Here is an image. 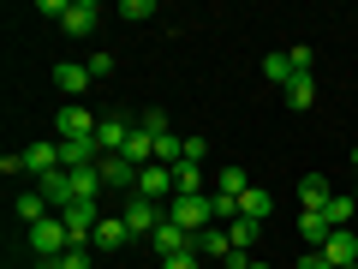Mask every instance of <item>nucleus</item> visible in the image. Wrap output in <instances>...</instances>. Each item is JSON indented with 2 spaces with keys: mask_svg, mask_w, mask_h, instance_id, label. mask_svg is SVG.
Here are the masks:
<instances>
[{
  "mask_svg": "<svg viewBox=\"0 0 358 269\" xmlns=\"http://www.w3.org/2000/svg\"><path fill=\"white\" fill-rule=\"evenodd\" d=\"M167 221H179V228H185V233L197 240V233H209V221H215V204H209L203 192H192V198L179 192L173 204H167Z\"/></svg>",
  "mask_w": 358,
  "mask_h": 269,
  "instance_id": "1",
  "label": "nucleus"
},
{
  "mask_svg": "<svg viewBox=\"0 0 358 269\" xmlns=\"http://www.w3.org/2000/svg\"><path fill=\"white\" fill-rule=\"evenodd\" d=\"M30 251H36L42 263H54V257H66V251H72V228H66L60 216L36 221V228H30Z\"/></svg>",
  "mask_w": 358,
  "mask_h": 269,
  "instance_id": "2",
  "label": "nucleus"
},
{
  "mask_svg": "<svg viewBox=\"0 0 358 269\" xmlns=\"http://www.w3.org/2000/svg\"><path fill=\"white\" fill-rule=\"evenodd\" d=\"M102 216H108V209H102V204H84V198L60 209V221L72 228V245H90V240H96V228H102Z\"/></svg>",
  "mask_w": 358,
  "mask_h": 269,
  "instance_id": "3",
  "label": "nucleus"
},
{
  "mask_svg": "<svg viewBox=\"0 0 358 269\" xmlns=\"http://www.w3.org/2000/svg\"><path fill=\"white\" fill-rule=\"evenodd\" d=\"M120 216H126L131 240H138V233H155V228L167 221V204H150V198H138V192H131L126 204H120Z\"/></svg>",
  "mask_w": 358,
  "mask_h": 269,
  "instance_id": "4",
  "label": "nucleus"
},
{
  "mask_svg": "<svg viewBox=\"0 0 358 269\" xmlns=\"http://www.w3.org/2000/svg\"><path fill=\"white\" fill-rule=\"evenodd\" d=\"M138 198H150V204H173V167L150 162V167L138 174Z\"/></svg>",
  "mask_w": 358,
  "mask_h": 269,
  "instance_id": "5",
  "label": "nucleus"
},
{
  "mask_svg": "<svg viewBox=\"0 0 358 269\" xmlns=\"http://www.w3.org/2000/svg\"><path fill=\"white\" fill-rule=\"evenodd\" d=\"M36 192L48 198V209H54V216H60L66 204H78V186H72V174H66V167H54V174H42V179H36Z\"/></svg>",
  "mask_w": 358,
  "mask_h": 269,
  "instance_id": "6",
  "label": "nucleus"
},
{
  "mask_svg": "<svg viewBox=\"0 0 358 269\" xmlns=\"http://www.w3.org/2000/svg\"><path fill=\"white\" fill-rule=\"evenodd\" d=\"M54 144H60V167H66V174H78V167H96V162H102L96 138H54Z\"/></svg>",
  "mask_w": 358,
  "mask_h": 269,
  "instance_id": "7",
  "label": "nucleus"
},
{
  "mask_svg": "<svg viewBox=\"0 0 358 269\" xmlns=\"http://www.w3.org/2000/svg\"><path fill=\"white\" fill-rule=\"evenodd\" d=\"M96 167H102V186H108V192H138V174H143V167H131L126 156H102Z\"/></svg>",
  "mask_w": 358,
  "mask_h": 269,
  "instance_id": "8",
  "label": "nucleus"
},
{
  "mask_svg": "<svg viewBox=\"0 0 358 269\" xmlns=\"http://www.w3.org/2000/svg\"><path fill=\"white\" fill-rule=\"evenodd\" d=\"M96 126H102V114H90L84 102L60 108V138H96Z\"/></svg>",
  "mask_w": 358,
  "mask_h": 269,
  "instance_id": "9",
  "label": "nucleus"
},
{
  "mask_svg": "<svg viewBox=\"0 0 358 269\" xmlns=\"http://www.w3.org/2000/svg\"><path fill=\"white\" fill-rule=\"evenodd\" d=\"M96 25H102V6H96V0H72V6H66V18H60L66 36H90Z\"/></svg>",
  "mask_w": 358,
  "mask_h": 269,
  "instance_id": "10",
  "label": "nucleus"
},
{
  "mask_svg": "<svg viewBox=\"0 0 358 269\" xmlns=\"http://www.w3.org/2000/svg\"><path fill=\"white\" fill-rule=\"evenodd\" d=\"M150 240H155V257H179V251H197V240H192L185 228H179V221H162V228H155Z\"/></svg>",
  "mask_w": 358,
  "mask_h": 269,
  "instance_id": "11",
  "label": "nucleus"
},
{
  "mask_svg": "<svg viewBox=\"0 0 358 269\" xmlns=\"http://www.w3.org/2000/svg\"><path fill=\"white\" fill-rule=\"evenodd\" d=\"M126 240H131L126 216H120V209H108V216H102V228H96V240H90V245H96V257H102V251H120Z\"/></svg>",
  "mask_w": 358,
  "mask_h": 269,
  "instance_id": "12",
  "label": "nucleus"
},
{
  "mask_svg": "<svg viewBox=\"0 0 358 269\" xmlns=\"http://www.w3.org/2000/svg\"><path fill=\"white\" fill-rule=\"evenodd\" d=\"M54 84H60V96H66V102H78V96H84V90L96 84V78H90V66H72V60H60V66H54Z\"/></svg>",
  "mask_w": 358,
  "mask_h": 269,
  "instance_id": "13",
  "label": "nucleus"
},
{
  "mask_svg": "<svg viewBox=\"0 0 358 269\" xmlns=\"http://www.w3.org/2000/svg\"><path fill=\"white\" fill-rule=\"evenodd\" d=\"M126 138H131L126 120H120V114H102V126H96V150H102V156H120V150H126Z\"/></svg>",
  "mask_w": 358,
  "mask_h": 269,
  "instance_id": "14",
  "label": "nucleus"
},
{
  "mask_svg": "<svg viewBox=\"0 0 358 269\" xmlns=\"http://www.w3.org/2000/svg\"><path fill=\"white\" fill-rule=\"evenodd\" d=\"M322 257H329L334 269L358 263V233H352V228H334V233H329V245H322Z\"/></svg>",
  "mask_w": 358,
  "mask_h": 269,
  "instance_id": "15",
  "label": "nucleus"
},
{
  "mask_svg": "<svg viewBox=\"0 0 358 269\" xmlns=\"http://www.w3.org/2000/svg\"><path fill=\"white\" fill-rule=\"evenodd\" d=\"M54 167H60V144H54V138H42V144H30V150H24V174H54Z\"/></svg>",
  "mask_w": 358,
  "mask_h": 269,
  "instance_id": "16",
  "label": "nucleus"
},
{
  "mask_svg": "<svg viewBox=\"0 0 358 269\" xmlns=\"http://www.w3.org/2000/svg\"><path fill=\"white\" fill-rule=\"evenodd\" d=\"M334 204V192H329V179H317L310 174L305 186H299V209H310V216H322V209Z\"/></svg>",
  "mask_w": 358,
  "mask_h": 269,
  "instance_id": "17",
  "label": "nucleus"
},
{
  "mask_svg": "<svg viewBox=\"0 0 358 269\" xmlns=\"http://www.w3.org/2000/svg\"><path fill=\"white\" fill-rule=\"evenodd\" d=\"M329 216H310V209H299V240L310 245V251H322V245H329Z\"/></svg>",
  "mask_w": 358,
  "mask_h": 269,
  "instance_id": "18",
  "label": "nucleus"
},
{
  "mask_svg": "<svg viewBox=\"0 0 358 269\" xmlns=\"http://www.w3.org/2000/svg\"><path fill=\"white\" fill-rule=\"evenodd\" d=\"M120 156H126L131 167H150V162H155V138H150L143 126H131V138H126V150H120Z\"/></svg>",
  "mask_w": 358,
  "mask_h": 269,
  "instance_id": "19",
  "label": "nucleus"
},
{
  "mask_svg": "<svg viewBox=\"0 0 358 269\" xmlns=\"http://www.w3.org/2000/svg\"><path fill=\"white\" fill-rule=\"evenodd\" d=\"M281 96H287V108H293V114H305V108H310V102H317V78H310V72H299V78H293V84H287V90H281Z\"/></svg>",
  "mask_w": 358,
  "mask_h": 269,
  "instance_id": "20",
  "label": "nucleus"
},
{
  "mask_svg": "<svg viewBox=\"0 0 358 269\" xmlns=\"http://www.w3.org/2000/svg\"><path fill=\"white\" fill-rule=\"evenodd\" d=\"M13 209H18V221H24V233L36 228V221H48V216H54V209H48V198H42V192H24V198H18Z\"/></svg>",
  "mask_w": 358,
  "mask_h": 269,
  "instance_id": "21",
  "label": "nucleus"
},
{
  "mask_svg": "<svg viewBox=\"0 0 358 269\" xmlns=\"http://www.w3.org/2000/svg\"><path fill=\"white\" fill-rule=\"evenodd\" d=\"M257 228H263V221H251V216L227 221V240H233V251H245V257H251V245H257Z\"/></svg>",
  "mask_w": 358,
  "mask_h": 269,
  "instance_id": "22",
  "label": "nucleus"
},
{
  "mask_svg": "<svg viewBox=\"0 0 358 269\" xmlns=\"http://www.w3.org/2000/svg\"><path fill=\"white\" fill-rule=\"evenodd\" d=\"M263 78H268V84H281V90H287V84L299 78V72H293V60H287V48H281V54H268V60H263Z\"/></svg>",
  "mask_w": 358,
  "mask_h": 269,
  "instance_id": "23",
  "label": "nucleus"
},
{
  "mask_svg": "<svg viewBox=\"0 0 358 269\" xmlns=\"http://www.w3.org/2000/svg\"><path fill=\"white\" fill-rule=\"evenodd\" d=\"M268 209H275V198H268V192H263V186H251V192H245V198H239V216H251V221H263V216H268Z\"/></svg>",
  "mask_w": 358,
  "mask_h": 269,
  "instance_id": "24",
  "label": "nucleus"
},
{
  "mask_svg": "<svg viewBox=\"0 0 358 269\" xmlns=\"http://www.w3.org/2000/svg\"><path fill=\"white\" fill-rule=\"evenodd\" d=\"M197 257H233V240L221 228H209V233H197Z\"/></svg>",
  "mask_w": 358,
  "mask_h": 269,
  "instance_id": "25",
  "label": "nucleus"
},
{
  "mask_svg": "<svg viewBox=\"0 0 358 269\" xmlns=\"http://www.w3.org/2000/svg\"><path fill=\"white\" fill-rule=\"evenodd\" d=\"M179 192H185V198H192V192H203V167L179 162V167H173V198H179Z\"/></svg>",
  "mask_w": 358,
  "mask_h": 269,
  "instance_id": "26",
  "label": "nucleus"
},
{
  "mask_svg": "<svg viewBox=\"0 0 358 269\" xmlns=\"http://www.w3.org/2000/svg\"><path fill=\"white\" fill-rule=\"evenodd\" d=\"M352 209H358V198H352V192H334V204L322 209V216H329V228H346V221H352Z\"/></svg>",
  "mask_w": 358,
  "mask_h": 269,
  "instance_id": "27",
  "label": "nucleus"
},
{
  "mask_svg": "<svg viewBox=\"0 0 358 269\" xmlns=\"http://www.w3.org/2000/svg\"><path fill=\"white\" fill-rule=\"evenodd\" d=\"M221 198H245L251 192V179H245V167H221V186H215Z\"/></svg>",
  "mask_w": 358,
  "mask_h": 269,
  "instance_id": "28",
  "label": "nucleus"
},
{
  "mask_svg": "<svg viewBox=\"0 0 358 269\" xmlns=\"http://www.w3.org/2000/svg\"><path fill=\"white\" fill-rule=\"evenodd\" d=\"M54 263H60V269H90V263H96V245H72V251L54 257Z\"/></svg>",
  "mask_w": 358,
  "mask_h": 269,
  "instance_id": "29",
  "label": "nucleus"
},
{
  "mask_svg": "<svg viewBox=\"0 0 358 269\" xmlns=\"http://www.w3.org/2000/svg\"><path fill=\"white\" fill-rule=\"evenodd\" d=\"M120 18H126V25H143V18H155V6L150 0H120Z\"/></svg>",
  "mask_w": 358,
  "mask_h": 269,
  "instance_id": "30",
  "label": "nucleus"
},
{
  "mask_svg": "<svg viewBox=\"0 0 358 269\" xmlns=\"http://www.w3.org/2000/svg\"><path fill=\"white\" fill-rule=\"evenodd\" d=\"M90 78H96V84H108V72H114V54H90Z\"/></svg>",
  "mask_w": 358,
  "mask_h": 269,
  "instance_id": "31",
  "label": "nucleus"
},
{
  "mask_svg": "<svg viewBox=\"0 0 358 269\" xmlns=\"http://www.w3.org/2000/svg\"><path fill=\"white\" fill-rule=\"evenodd\" d=\"M138 126H143V132H150V138H167V114H162V108H150V114H143V120H138Z\"/></svg>",
  "mask_w": 358,
  "mask_h": 269,
  "instance_id": "32",
  "label": "nucleus"
},
{
  "mask_svg": "<svg viewBox=\"0 0 358 269\" xmlns=\"http://www.w3.org/2000/svg\"><path fill=\"white\" fill-rule=\"evenodd\" d=\"M197 263H203V257H197V251H179V257H162V269H197Z\"/></svg>",
  "mask_w": 358,
  "mask_h": 269,
  "instance_id": "33",
  "label": "nucleus"
},
{
  "mask_svg": "<svg viewBox=\"0 0 358 269\" xmlns=\"http://www.w3.org/2000/svg\"><path fill=\"white\" fill-rule=\"evenodd\" d=\"M287 60H293V72H310V48L299 42V48H287Z\"/></svg>",
  "mask_w": 358,
  "mask_h": 269,
  "instance_id": "34",
  "label": "nucleus"
},
{
  "mask_svg": "<svg viewBox=\"0 0 358 269\" xmlns=\"http://www.w3.org/2000/svg\"><path fill=\"white\" fill-rule=\"evenodd\" d=\"M299 269H334V263H329L322 251H310V257H299Z\"/></svg>",
  "mask_w": 358,
  "mask_h": 269,
  "instance_id": "35",
  "label": "nucleus"
},
{
  "mask_svg": "<svg viewBox=\"0 0 358 269\" xmlns=\"http://www.w3.org/2000/svg\"><path fill=\"white\" fill-rule=\"evenodd\" d=\"M245 269H268V263H263V257H251V263H245Z\"/></svg>",
  "mask_w": 358,
  "mask_h": 269,
  "instance_id": "36",
  "label": "nucleus"
},
{
  "mask_svg": "<svg viewBox=\"0 0 358 269\" xmlns=\"http://www.w3.org/2000/svg\"><path fill=\"white\" fill-rule=\"evenodd\" d=\"M352 174H358V144H352Z\"/></svg>",
  "mask_w": 358,
  "mask_h": 269,
  "instance_id": "37",
  "label": "nucleus"
},
{
  "mask_svg": "<svg viewBox=\"0 0 358 269\" xmlns=\"http://www.w3.org/2000/svg\"><path fill=\"white\" fill-rule=\"evenodd\" d=\"M36 269H60V263H36Z\"/></svg>",
  "mask_w": 358,
  "mask_h": 269,
  "instance_id": "38",
  "label": "nucleus"
},
{
  "mask_svg": "<svg viewBox=\"0 0 358 269\" xmlns=\"http://www.w3.org/2000/svg\"><path fill=\"white\" fill-rule=\"evenodd\" d=\"M346 269H358V263H346Z\"/></svg>",
  "mask_w": 358,
  "mask_h": 269,
  "instance_id": "39",
  "label": "nucleus"
},
{
  "mask_svg": "<svg viewBox=\"0 0 358 269\" xmlns=\"http://www.w3.org/2000/svg\"><path fill=\"white\" fill-rule=\"evenodd\" d=\"M352 198H358V186H352Z\"/></svg>",
  "mask_w": 358,
  "mask_h": 269,
  "instance_id": "40",
  "label": "nucleus"
}]
</instances>
